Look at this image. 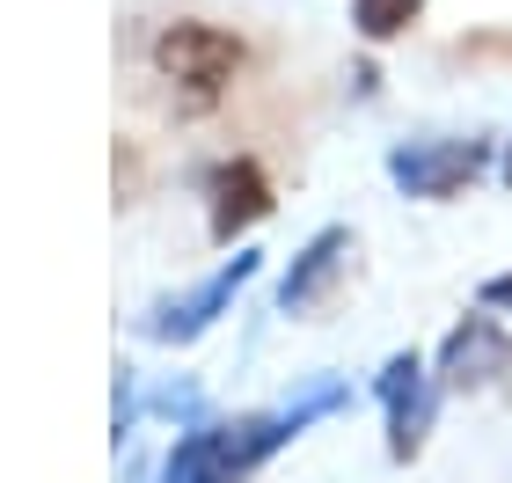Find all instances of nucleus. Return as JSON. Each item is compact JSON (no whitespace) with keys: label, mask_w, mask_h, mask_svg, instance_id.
<instances>
[{"label":"nucleus","mask_w":512,"mask_h":483,"mask_svg":"<svg viewBox=\"0 0 512 483\" xmlns=\"http://www.w3.org/2000/svg\"><path fill=\"white\" fill-rule=\"evenodd\" d=\"M352 403V381H315L308 396L278 410H235V418H191L176 425V447L161 454L154 483H249L278 447H293L308 425L337 418Z\"/></svg>","instance_id":"f257e3e1"},{"label":"nucleus","mask_w":512,"mask_h":483,"mask_svg":"<svg viewBox=\"0 0 512 483\" xmlns=\"http://www.w3.org/2000/svg\"><path fill=\"white\" fill-rule=\"evenodd\" d=\"M147 66H154V81H169L183 118H198V110H213L227 96V81L249 66V44L235 30H220V22H205V15H176V22L154 30Z\"/></svg>","instance_id":"f03ea898"},{"label":"nucleus","mask_w":512,"mask_h":483,"mask_svg":"<svg viewBox=\"0 0 512 483\" xmlns=\"http://www.w3.org/2000/svg\"><path fill=\"white\" fill-rule=\"evenodd\" d=\"M491 161H498V140H483V132H425V140L388 147V183H395L403 198L447 205V198L469 191Z\"/></svg>","instance_id":"7ed1b4c3"},{"label":"nucleus","mask_w":512,"mask_h":483,"mask_svg":"<svg viewBox=\"0 0 512 483\" xmlns=\"http://www.w3.org/2000/svg\"><path fill=\"white\" fill-rule=\"evenodd\" d=\"M256 264H264L256 249H235V257H220L191 293H169V301H154L147 315H139V337H147V344H198L227 308L242 301V286L256 279Z\"/></svg>","instance_id":"20e7f679"},{"label":"nucleus","mask_w":512,"mask_h":483,"mask_svg":"<svg viewBox=\"0 0 512 483\" xmlns=\"http://www.w3.org/2000/svg\"><path fill=\"white\" fill-rule=\"evenodd\" d=\"M374 396L388 410V462L410 469L417 454H425L432 425H439V396H447V388H439V374L425 366V352H395L374 374Z\"/></svg>","instance_id":"39448f33"},{"label":"nucleus","mask_w":512,"mask_h":483,"mask_svg":"<svg viewBox=\"0 0 512 483\" xmlns=\"http://www.w3.org/2000/svg\"><path fill=\"white\" fill-rule=\"evenodd\" d=\"M432 374H439L447 396H483V388H505V374H512V330L498 322V308L476 301V315H461L454 330L439 337Z\"/></svg>","instance_id":"423d86ee"},{"label":"nucleus","mask_w":512,"mask_h":483,"mask_svg":"<svg viewBox=\"0 0 512 483\" xmlns=\"http://www.w3.org/2000/svg\"><path fill=\"white\" fill-rule=\"evenodd\" d=\"M352 264H359V235H352V227H315V235L293 249V264L278 271V315L315 322L344 293Z\"/></svg>","instance_id":"0eeeda50"},{"label":"nucleus","mask_w":512,"mask_h":483,"mask_svg":"<svg viewBox=\"0 0 512 483\" xmlns=\"http://www.w3.org/2000/svg\"><path fill=\"white\" fill-rule=\"evenodd\" d=\"M278 213V191H271V169L256 154H220L205 169V235L220 249H235L249 227H264Z\"/></svg>","instance_id":"6e6552de"},{"label":"nucleus","mask_w":512,"mask_h":483,"mask_svg":"<svg viewBox=\"0 0 512 483\" xmlns=\"http://www.w3.org/2000/svg\"><path fill=\"white\" fill-rule=\"evenodd\" d=\"M417 15H425V0H352L359 44H395V37H410Z\"/></svg>","instance_id":"1a4fd4ad"},{"label":"nucleus","mask_w":512,"mask_h":483,"mask_svg":"<svg viewBox=\"0 0 512 483\" xmlns=\"http://www.w3.org/2000/svg\"><path fill=\"white\" fill-rule=\"evenodd\" d=\"M110 183H118V205H139V191H147V154H139V140L110 147Z\"/></svg>","instance_id":"9d476101"},{"label":"nucleus","mask_w":512,"mask_h":483,"mask_svg":"<svg viewBox=\"0 0 512 483\" xmlns=\"http://www.w3.org/2000/svg\"><path fill=\"white\" fill-rule=\"evenodd\" d=\"M139 410H147V403H139V374H132V366H118V388H110V440H132V425H139Z\"/></svg>","instance_id":"9b49d317"},{"label":"nucleus","mask_w":512,"mask_h":483,"mask_svg":"<svg viewBox=\"0 0 512 483\" xmlns=\"http://www.w3.org/2000/svg\"><path fill=\"white\" fill-rule=\"evenodd\" d=\"M154 410H161V418H176V425H191V418H198V388H191V381L161 388V396H154Z\"/></svg>","instance_id":"f8f14e48"},{"label":"nucleus","mask_w":512,"mask_h":483,"mask_svg":"<svg viewBox=\"0 0 512 483\" xmlns=\"http://www.w3.org/2000/svg\"><path fill=\"white\" fill-rule=\"evenodd\" d=\"M476 301H483V308H498V315H512V271H491V279L476 286Z\"/></svg>","instance_id":"ddd939ff"},{"label":"nucleus","mask_w":512,"mask_h":483,"mask_svg":"<svg viewBox=\"0 0 512 483\" xmlns=\"http://www.w3.org/2000/svg\"><path fill=\"white\" fill-rule=\"evenodd\" d=\"M498 176H505V191H512V140H505V154H498Z\"/></svg>","instance_id":"4468645a"}]
</instances>
